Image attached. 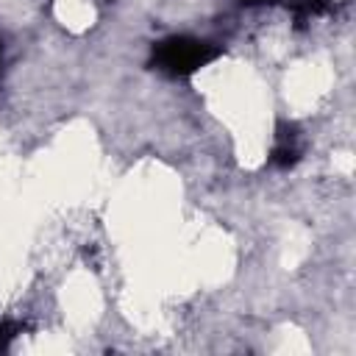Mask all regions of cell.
<instances>
[{"label": "cell", "mask_w": 356, "mask_h": 356, "mask_svg": "<svg viewBox=\"0 0 356 356\" xmlns=\"http://www.w3.org/2000/svg\"><path fill=\"white\" fill-rule=\"evenodd\" d=\"M217 56H220V50L211 42L195 39V36H170V39H161L153 47L156 70H161L167 75H175V78L195 75L197 70L211 64Z\"/></svg>", "instance_id": "cell-1"}, {"label": "cell", "mask_w": 356, "mask_h": 356, "mask_svg": "<svg viewBox=\"0 0 356 356\" xmlns=\"http://www.w3.org/2000/svg\"><path fill=\"white\" fill-rule=\"evenodd\" d=\"M298 156H300V145H298V134H295V128L289 125H284V128H278V134H275V145H273V164H278V167H292L295 161H298Z\"/></svg>", "instance_id": "cell-2"}, {"label": "cell", "mask_w": 356, "mask_h": 356, "mask_svg": "<svg viewBox=\"0 0 356 356\" xmlns=\"http://www.w3.org/2000/svg\"><path fill=\"white\" fill-rule=\"evenodd\" d=\"M242 3H250V6H259V3H270V0H242Z\"/></svg>", "instance_id": "cell-3"}]
</instances>
